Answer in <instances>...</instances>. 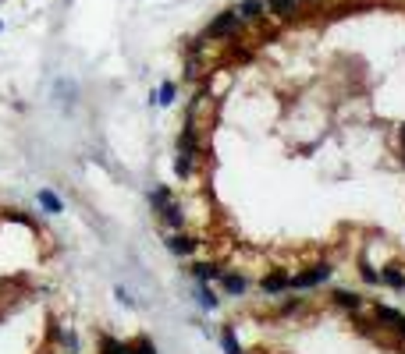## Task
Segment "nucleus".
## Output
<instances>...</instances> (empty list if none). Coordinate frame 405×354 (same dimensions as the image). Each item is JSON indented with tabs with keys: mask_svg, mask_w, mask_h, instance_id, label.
<instances>
[{
	"mask_svg": "<svg viewBox=\"0 0 405 354\" xmlns=\"http://www.w3.org/2000/svg\"><path fill=\"white\" fill-rule=\"evenodd\" d=\"M331 262H320V266H313V269H306V273H295V276H288V287L292 290H309V287H316V283H324V280H331Z\"/></svg>",
	"mask_w": 405,
	"mask_h": 354,
	"instance_id": "1",
	"label": "nucleus"
},
{
	"mask_svg": "<svg viewBox=\"0 0 405 354\" xmlns=\"http://www.w3.org/2000/svg\"><path fill=\"white\" fill-rule=\"evenodd\" d=\"M242 29V18L235 15V11H224V15H217L210 25H207V36L202 40H228V36H235Z\"/></svg>",
	"mask_w": 405,
	"mask_h": 354,
	"instance_id": "2",
	"label": "nucleus"
},
{
	"mask_svg": "<svg viewBox=\"0 0 405 354\" xmlns=\"http://www.w3.org/2000/svg\"><path fill=\"white\" fill-rule=\"evenodd\" d=\"M235 15L242 18V25H256V22L267 18V4L263 0H242V4L235 8Z\"/></svg>",
	"mask_w": 405,
	"mask_h": 354,
	"instance_id": "3",
	"label": "nucleus"
},
{
	"mask_svg": "<svg viewBox=\"0 0 405 354\" xmlns=\"http://www.w3.org/2000/svg\"><path fill=\"white\" fill-rule=\"evenodd\" d=\"M263 4H267L270 15H278L281 22H288L292 15H299V4H306V0H263Z\"/></svg>",
	"mask_w": 405,
	"mask_h": 354,
	"instance_id": "4",
	"label": "nucleus"
},
{
	"mask_svg": "<svg viewBox=\"0 0 405 354\" xmlns=\"http://www.w3.org/2000/svg\"><path fill=\"white\" fill-rule=\"evenodd\" d=\"M178 153H181V160L192 163V156H195V124L192 121H185V131L178 138Z\"/></svg>",
	"mask_w": 405,
	"mask_h": 354,
	"instance_id": "5",
	"label": "nucleus"
},
{
	"mask_svg": "<svg viewBox=\"0 0 405 354\" xmlns=\"http://www.w3.org/2000/svg\"><path fill=\"white\" fill-rule=\"evenodd\" d=\"M167 248H171L174 255H192V252H195V237H188V234H174V237H167Z\"/></svg>",
	"mask_w": 405,
	"mask_h": 354,
	"instance_id": "6",
	"label": "nucleus"
},
{
	"mask_svg": "<svg viewBox=\"0 0 405 354\" xmlns=\"http://www.w3.org/2000/svg\"><path fill=\"white\" fill-rule=\"evenodd\" d=\"M260 290L263 294H281V290H288V276L285 273H270V276L260 280Z\"/></svg>",
	"mask_w": 405,
	"mask_h": 354,
	"instance_id": "7",
	"label": "nucleus"
},
{
	"mask_svg": "<svg viewBox=\"0 0 405 354\" xmlns=\"http://www.w3.org/2000/svg\"><path fill=\"white\" fill-rule=\"evenodd\" d=\"M100 354H135L132 343H121L114 336H100Z\"/></svg>",
	"mask_w": 405,
	"mask_h": 354,
	"instance_id": "8",
	"label": "nucleus"
},
{
	"mask_svg": "<svg viewBox=\"0 0 405 354\" xmlns=\"http://www.w3.org/2000/svg\"><path fill=\"white\" fill-rule=\"evenodd\" d=\"M160 220H164L167 227H181V223H185V216H181V206H174V202H167V206L160 209Z\"/></svg>",
	"mask_w": 405,
	"mask_h": 354,
	"instance_id": "9",
	"label": "nucleus"
},
{
	"mask_svg": "<svg viewBox=\"0 0 405 354\" xmlns=\"http://www.w3.org/2000/svg\"><path fill=\"white\" fill-rule=\"evenodd\" d=\"M174 93H178V89H174V82H164V85H160V93H153V96H149V103L171 107V103H174Z\"/></svg>",
	"mask_w": 405,
	"mask_h": 354,
	"instance_id": "10",
	"label": "nucleus"
},
{
	"mask_svg": "<svg viewBox=\"0 0 405 354\" xmlns=\"http://www.w3.org/2000/svg\"><path fill=\"white\" fill-rule=\"evenodd\" d=\"M192 273H195L202 283H207V280H217V276H221V266H217V262H199Z\"/></svg>",
	"mask_w": 405,
	"mask_h": 354,
	"instance_id": "11",
	"label": "nucleus"
},
{
	"mask_svg": "<svg viewBox=\"0 0 405 354\" xmlns=\"http://www.w3.org/2000/svg\"><path fill=\"white\" fill-rule=\"evenodd\" d=\"M40 206H43L47 213H61V209H64V202H61L50 188H43V191H40Z\"/></svg>",
	"mask_w": 405,
	"mask_h": 354,
	"instance_id": "12",
	"label": "nucleus"
},
{
	"mask_svg": "<svg viewBox=\"0 0 405 354\" xmlns=\"http://www.w3.org/2000/svg\"><path fill=\"white\" fill-rule=\"evenodd\" d=\"M334 301H338L341 308H355V312H359V305H363V297L352 294V290H334Z\"/></svg>",
	"mask_w": 405,
	"mask_h": 354,
	"instance_id": "13",
	"label": "nucleus"
},
{
	"mask_svg": "<svg viewBox=\"0 0 405 354\" xmlns=\"http://www.w3.org/2000/svg\"><path fill=\"white\" fill-rule=\"evenodd\" d=\"M377 319H380V322H387V326H394V329L405 322V315H401V312H394V308H384V305L377 308Z\"/></svg>",
	"mask_w": 405,
	"mask_h": 354,
	"instance_id": "14",
	"label": "nucleus"
},
{
	"mask_svg": "<svg viewBox=\"0 0 405 354\" xmlns=\"http://www.w3.org/2000/svg\"><path fill=\"white\" fill-rule=\"evenodd\" d=\"M149 202H153V209L160 213V209H164V206L171 202V191H167L164 184H156V188H153V195H149Z\"/></svg>",
	"mask_w": 405,
	"mask_h": 354,
	"instance_id": "15",
	"label": "nucleus"
},
{
	"mask_svg": "<svg viewBox=\"0 0 405 354\" xmlns=\"http://www.w3.org/2000/svg\"><path fill=\"white\" fill-rule=\"evenodd\" d=\"M221 283H224V290H228V294H246V287H249L242 276H224Z\"/></svg>",
	"mask_w": 405,
	"mask_h": 354,
	"instance_id": "16",
	"label": "nucleus"
},
{
	"mask_svg": "<svg viewBox=\"0 0 405 354\" xmlns=\"http://www.w3.org/2000/svg\"><path fill=\"white\" fill-rule=\"evenodd\" d=\"M380 280H384V283H391V287H405V276H401L394 266H387V269L380 273Z\"/></svg>",
	"mask_w": 405,
	"mask_h": 354,
	"instance_id": "17",
	"label": "nucleus"
},
{
	"mask_svg": "<svg viewBox=\"0 0 405 354\" xmlns=\"http://www.w3.org/2000/svg\"><path fill=\"white\" fill-rule=\"evenodd\" d=\"M221 343H224V350H228V354H242V350H239V340H235V333H232V329H224V333H221Z\"/></svg>",
	"mask_w": 405,
	"mask_h": 354,
	"instance_id": "18",
	"label": "nucleus"
},
{
	"mask_svg": "<svg viewBox=\"0 0 405 354\" xmlns=\"http://www.w3.org/2000/svg\"><path fill=\"white\" fill-rule=\"evenodd\" d=\"M199 301H202V308H214V305H217V297H214V290H210L207 283L199 287Z\"/></svg>",
	"mask_w": 405,
	"mask_h": 354,
	"instance_id": "19",
	"label": "nucleus"
},
{
	"mask_svg": "<svg viewBox=\"0 0 405 354\" xmlns=\"http://www.w3.org/2000/svg\"><path fill=\"white\" fill-rule=\"evenodd\" d=\"M132 347H135V354H156V347H153V340H146V336H139V340H135Z\"/></svg>",
	"mask_w": 405,
	"mask_h": 354,
	"instance_id": "20",
	"label": "nucleus"
},
{
	"mask_svg": "<svg viewBox=\"0 0 405 354\" xmlns=\"http://www.w3.org/2000/svg\"><path fill=\"white\" fill-rule=\"evenodd\" d=\"M363 280H366V283H380V273H377L373 266H366V262H363Z\"/></svg>",
	"mask_w": 405,
	"mask_h": 354,
	"instance_id": "21",
	"label": "nucleus"
},
{
	"mask_svg": "<svg viewBox=\"0 0 405 354\" xmlns=\"http://www.w3.org/2000/svg\"><path fill=\"white\" fill-rule=\"evenodd\" d=\"M174 174H178V177H188V174H192V163H188V160H178V163H174Z\"/></svg>",
	"mask_w": 405,
	"mask_h": 354,
	"instance_id": "22",
	"label": "nucleus"
},
{
	"mask_svg": "<svg viewBox=\"0 0 405 354\" xmlns=\"http://www.w3.org/2000/svg\"><path fill=\"white\" fill-rule=\"evenodd\" d=\"M61 336V343H64V350H75L79 347V340H75V333H57Z\"/></svg>",
	"mask_w": 405,
	"mask_h": 354,
	"instance_id": "23",
	"label": "nucleus"
},
{
	"mask_svg": "<svg viewBox=\"0 0 405 354\" xmlns=\"http://www.w3.org/2000/svg\"><path fill=\"white\" fill-rule=\"evenodd\" d=\"M398 333H401V336H405V322H401V326H398Z\"/></svg>",
	"mask_w": 405,
	"mask_h": 354,
	"instance_id": "24",
	"label": "nucleus"
},
{
	"mask_svg": "<svg viewBox=\"0 0 405 354\" xmlns=\"http://www.w3.org/2000/svg\"><path fill=\"white\" fill-rule=\"evenodd\" d=\"M401 138H405V128H401Z\"/></svg>",
	"mask_w": 405,
	"mask_h": 354,
	"instance_id": "25",
	"label": "nucleus"
}]
</instances>
